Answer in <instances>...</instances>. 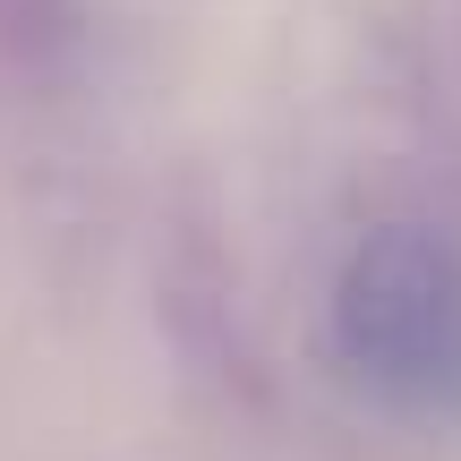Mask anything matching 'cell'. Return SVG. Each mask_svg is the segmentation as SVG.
Here are the masks:
<instances>
[{
    "label": "cell",
    "mask_w": 461,
    "mask_h": 461,
    "mask_svg": "<svg viewBox=\"0 0 461 461\" xmlns=\"http://www.w3.org/2000/svg\"><path fill=\"white\" fill-rule=\"evenodd\" d=\"M333 359L376 411L461 428V248L376 230L333 282Z\"/></svg>",
    "instance_id": "1"
}]
</instances>
